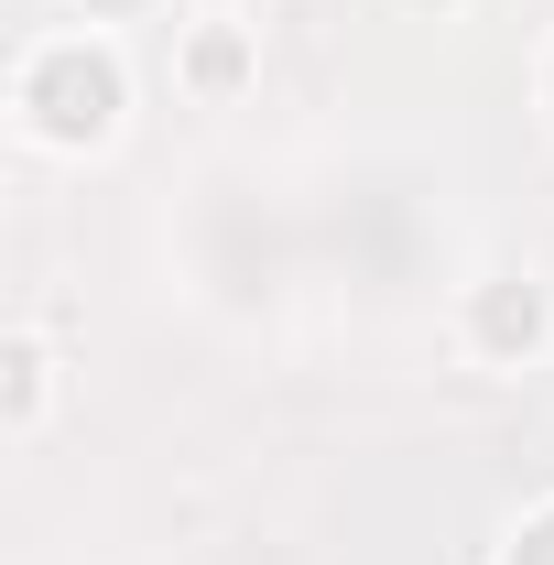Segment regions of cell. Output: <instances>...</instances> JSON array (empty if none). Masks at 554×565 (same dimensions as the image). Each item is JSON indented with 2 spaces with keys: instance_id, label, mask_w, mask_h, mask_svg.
I'll list each match as a JSON object with an SVG mask.
<instances>
[{
  "instance_id": "obj_1",
  "label": "cell",
  "mask_w": 554,
  "mask_h": 565,
  "mask_svg": "<svg viewBox=\"0 0 554 565\" xmlns=\"http://www.w3.org/2000/svg\"><path fill=\"white\" fill-rule=\"evenodd\" d=\"M131 120V66L98 22H66V33H33L22 66H11V131L33 152H109Z\"/></svg>"
},
{
  "instance_id": "obj_2",
  "label": "cell",
  "mask_w": 554,
  "mask_h": 565,
  "mask_svg": "<svg viewBox=\"0 0 554 565\" xmlns=\"http://www.w3.org/2000/svg\"><path fill=\"white\" fill-rule=\"evenodd\" d=\"M544 349H554V282L479 273L457 294V359H468V370H533Z\"/></svg>"
},
{
  "instance_id": "obj_3",
  "label": "cell",
  "mask_w": 554,
  "mask_h": 565,
  "mask_svg": "<svg viewBox=\"0 0 554 565\" xmlns=\"http://www.w3.org/2000/svg\"><path fill=\"white\" fill-rule=\"evenodd\" d=\"M251 76H262V33H251L239 11H196V22L174 33V87H185L196 109H228Z\"/></svg>"
},
{
  "instance_id": "obj_4",
  "label": "cell",
  "mask_w": 554,
  "mask_h": 565,
  "mask_svg": "<svg viewBox=\"0 0 554 565\" xmlns=\"http://www.w3.org/2000/svg\"><path fill=\"white\" fill-rule=\"evenodd\" d=\"M55 392H66L55 338H44V327H11V338H0V435H11V446H33V435L55 424Z\"/></svg>"
},
{
  "instance_id": "obj_5",
  "label": "cell",
  "mask_w": 554,
  "mask_h": 565,
  "mask_svg": "<svg viewBox=\"0 0 554 565\" xmlns=\"http://www.w3.org/2000/svg\"><path fill=\"white\" fill-rule=\"evenodd\" d=\"M500 565H554V500L522 522V533H511V555H500Z\"/></svg>"
},
{
  "instance_id": "obj_6",
  "label": "cell",
  "mask_w": 554,
  "mask_h": 565,
  "mask_svg": "<svg viewBox=\"0 0 554 565\" xmlns=\"http://www.w3.org/2000/svg\"><path fill=\"white\" fill-rule=\"evenodd\" d=\"M76 11H87V22L109 33V22H141V11H163V0H76Z\"/></svg>"
},
{
  "instance_id": "obj_7",
  "label": "cell",
  "mask_w": 554,
  "mask_h": 565,
  "mask_svg": "<svg viewBox=\"0 0 554 565\" xmlns=\"http://www.w3.org/2000/svg\"><path fill=\"white\" fill-rule=\"evenodd\" d=\"M533 98H544V131H554V44H544V66H533Z\"/></svg>"
},
{
  "instance_id": "obj_8",
  "label": "cell",
  "mask_w": 554,
  "mask_h": 565,
  "mask_svg": "<svg viewBox=\"0 0 554 565\" xmlns=\"http://www.w3.org/2000/svg\"><path fill=\"white\" fill-rule=\"evenodd\" d=\"M403 11H424V22H457V11H468V0H403Z\"/></svg>"
}]
</instances>
